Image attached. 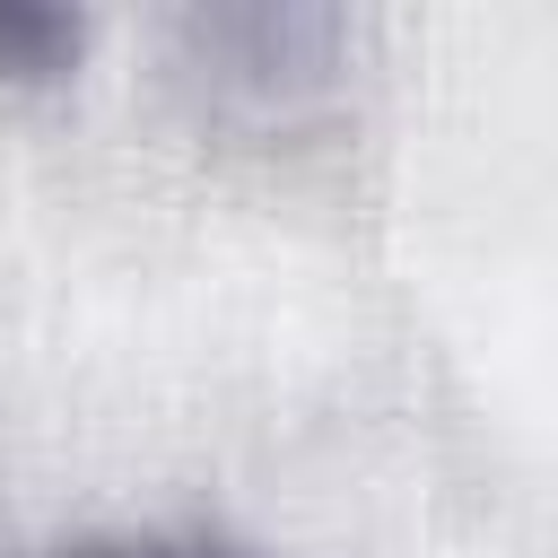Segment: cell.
I'll use <instances>...</instances> for the list:
<instances>
[{"label": "cell", "instance_id": "6da1fadb", "mask_svg": "<svg viewBox=\"0 0 558 558\" xmlns=\"http://www.w3.org/2000/svg\"><path fill=\"white\" fill-rule=\"evenodd\" d=\"M78 44H87V17H78V9H61V0H0V70L44 78V70H61Z\"/></svg>", "mask_w": 558, "mask_h": 558}, {"label": "cell", "instance_id": "7a4b0ae2", "mask_svg": "<svg viewBox=\"0 0 558 558\" xmlns=\"http://www.w3.org/2000/svg\"><path fill=\"white\" fill-rule=\"evenodd\" d=\"M87 558H218V549H87Z\"/></svg>", "mask_w": 558, "mask_h": 558}]
</instances>
